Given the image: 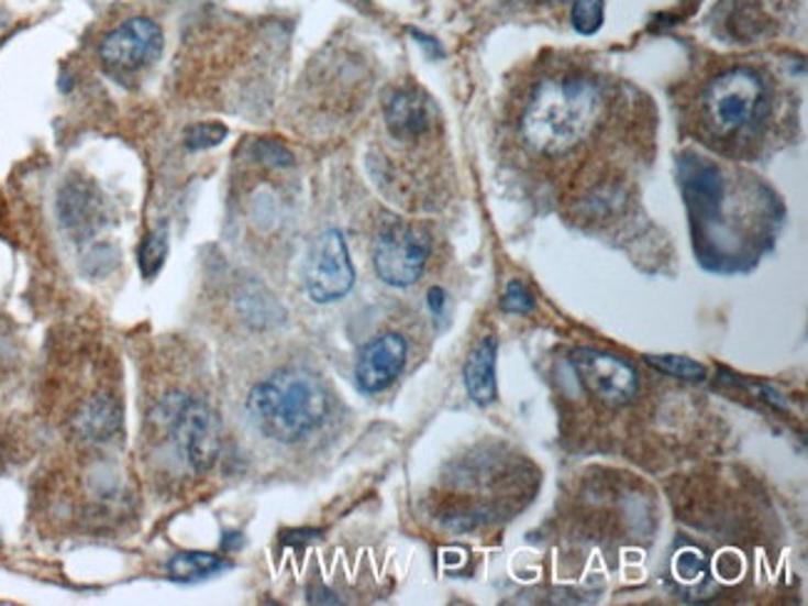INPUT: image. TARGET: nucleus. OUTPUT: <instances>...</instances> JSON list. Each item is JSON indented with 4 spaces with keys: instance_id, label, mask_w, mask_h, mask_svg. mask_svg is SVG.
Segmentation results:
<instances>
[{
    "instance_id": "2",
    "label": "nucleus",
    "mask_w": 808,
    "mask_h": 606,
    "mask_svg": "<svg viewBox=\"0 0 808 606\" xmlns=\"http://www.w3.org/2000/svg\"><path fill=\"white\" fill-rule=\"evenodd\" d=\"M246 410L264 436L297 442L326 418L329 396L313 373L284 368L252 388Z\"/></svg>"
},
{
    "instance_id": "9",
    "label": "nucleus",
    "mask_w": 808,
    "mask_h": 606,
    "mask_svg": "<svg viewBox=\"0 0 808 606\" xmlns=\"http://www.w3.org/2000/svg\"><path fill=\"white\" fill-rule=\"evenodd\" d=\"M408 345L403 335L384 333L361 351L356 361V386L364 393H381L403 371Z\"/></svg>"
},
{
    "instance_id": "22",
    "label": "nucleus",
    "mask_w": 808,
    "mask_h": 606,
    "mask_svg": "<svg viewBox=\"0 0 808 606\" xmlns=\"http://www.w3.org/2000/svg\"><path fill=\"white\" fill-rule=\"evenodd\" d=\"M532 306V294L528 291V286L522 282H510L506 294H502V311L508 313H530Z\"/></svg>"
},
{
    "instance_id": "14",
    "label": "nucleus",
    "mask_w": 808,
    "mask_h": 606,
    "mask_svg": "<svg viewBox=\"0 0 808 606\" xmlns=\"http://www.w3.org/2000/svg\"><path fill=\"white\" fill-rule=\"evenodd\" d=\"M118 422L120 412L115 408V403L98 396L80 408L78 418H75V430L88 440H104L118 430Z\"/></svg>"
},
{
    "instance_id": "20",
    "label": "nucleus",
    "mask_w": 808,
    "mask_h": 606,
    "mask_svg": "<svg viewBox=\"0 0 808 606\" xmlns=\"http://www.w3.org/2000/svg\"><path fill=\"white\" fill-rule=\"evenodd\" d=\"M674 574H677V580L687 582V584L705 580V574H707L705 554L691 550V547L682 550L677 557H674Z\"/></svg>"
},
{
    "instance_id": "17",
    "label": "nucleus",
    "mask_w": 808,
    "mask_h": 606,
    "mask_svg": "<svg viewBox=\"0 0 808 606\" xmlns=\"http://www.w3.org/2000/svg\"><path fill=\"white\" fill-rule=\"evenodd\" d=\"M167 258V232L150 234L140 246V268L147 278L155 276Z\"/></svg>"
},
{
    "instance_id": "23",
    "label": "nucleus",
    "mask_w": 808,
    "mask_h": 606,
    "mask_svg": "<svg viewBox=\"0 0 808 606\" xmlns=\"http://www.w3.org/2000/svg\"><path fill=\"white\" fill-rule=\"evenodd\" d=\"M445 294L441 291V288H431V291H428V306H431V309L435 311V313H439L441 309H443V304H445V298H443Z\"/></svg>"
},
{
    "instance_id": "13",
    "label": "nucleus",
    "mask_w": 808,
    "mask_h": 606,
    "mask_svg": "<svg viewBox=\"0 0 808 606\" xmlns=\"http://www.w3.org/2000/svg\"><path fill=\"white\" fill-rule=\"evenodd\" d=\"M496 359L498 345L492 335H485L475 349L471 351L468 361H465L463 378L468 396L478 403V406H490L498 398V378H496Z\"/></svg>"
},
{
    "instance_id": "4",
    "label": "nucleus",
    "mask_w": 808,
    "mask_h": 606,
    "mask_svg": "<svg viewBox=\"0 0 808 606\" xmlns=\"http://www.w3.org/2000/svg\"><path fill=\"white\" fill-rule=\"evenodd\" d=\"M356 272L351 264L348 246L339 229H326L311 244L307 266H303V284L311 301L334 304L354 288Z\"/></svg>"
},
{
    "instance_id": "5",
    "label": "nucleus",
    "mask_w": 808,
    "mask_h": 606,
    "mask_svg": "<svg viewBox=\"0 0 808 606\" xmlns=\"http://www.w3.org/2000/svg\"><path fill=\"white\" fill-rule=\"evenodd\" d=\"M431 256V236L413 224H391L376 239L374 268L388 286H411Z\"/></svg>"
},
{
    "instance_id": "15",
    "label": "nucleus",
    "mask_w": 808,
    "mask_h": 606,
    "mask_svg": "<svg viewBox=\"0 0 808 606\" xmlns=\"http://www.w3.org/2000/svg\"><path fill=\"white\" fill-rule=\"evenodd\" d=\"M222 557L207 554V552H187V554H175L167 564V572L177 582H189V580H204L224 570Z\"/></svg>"
},
{
    "instance_id": "11",
    "label": "nucleus",
    "mask_w": 808,
    "mask_h": 606,
    "mask_svg": "<svg viewBox=\"0 0 808 606\" xmlns=\"http://www.w3.org/2000/svg\"><path fill=\"white\" fill-rule=\"evenodd\" d=\"M58 214L63 227L68 229L73 236L85 239L95 234L102 224V199L98 197L88 181L73 179L63 185L58 195Z\"/></svg>"
},
{
    "instance_id": "16",
    "label": "nucleus",
    "mask_w": 808,
    "mask_h": 606,
    "mask_svg": "<svg viewBox=\"0 0 808 606\" xmlns=\"http://www.w3.org/2000/svg\"><path fill=\"white\" fill-rule=\"evenodd\" d=\"M646 363L667 375H674L679 381H705L707 368L697 361L687 359V355H646Z\"/></svg>"
},
{
    "instance_id": "1",
    "label": "nucleus",
    "mask_w": 808,
    "mask_h": 606,
    "mask_svg": "<svg viewBox=\"0 0 808 606\" xmlns=\"http://www.w3.org/2000/svg\"><path fill=\"white\" fill-rule=\"evenodd\" d=\"M602 92L587 78H550L532 92L522 114V137L540 155H565L597 124Z\"/></svg>"
},
{
    "instance_id": "6",
    "label": "nucleus",
    "mask_w": 808,
    "mask_h": 606,
    "mask_svg": "<svg viewBox=\"0 0 808 606\" xmlns=\"http://www.w3.org/2000/svg\"><path fill=\"white\" fill-rule=\"evenodd\" d=\"M162 51V31L152 18H130L100 43L104 67L115 75H135L155 63Z\"/></svg>"
},
{
    "instance_id": "3",
    "label": "nucleus",
    "mask_w": 808,
    "mask_h": 606,
    "mask_svg": "<svg viewBox=\"0 0 808 606\" xmlns=\"http://www.w3.org/2000/svg\"><path fill=\"white\" fill-rule=\"evenodd\" d=\"M764 102V82L749 67L721 73L701 95V112L709 130L719 137H731L756 118Z\"/></svg>"
},
{
    "instance_id": "8",
    "label": "nucleus",
    "mask_w": 808,
    "mask_h": 606,
    "mask_svg": "<svg viewBox=\"0 0 808 606\" xmlns=\"http://www.w3.org/2000/svg\"><path fill=\"white\" fill-rule=\"evenodd\" d=\"M173 430L185 463L195 473H209L220 455L214 412L202 400H182L173 412Z\"/></svg>"
},
{
    "instance_id": "19",
    "label": "nucleus",
    "mask_w": 808,
    "mask_h": 606,
    "mask_svg": "<svg viewBox=\"0 0 808 606\" xmlns=\"http://www.w3.org/2000/svg\"><path fill=\"white\" fill-rule=\"evenodd\" d=\"M226 137V128L220 122H197L185 132V144L187 150L199 152V150H209L217 147L222 140Z\"/></svg>"
},
{
    "instance_id": "10",
    "label": "nucleus",
    "mask_w": 808,
    "mask_h": 606,
    "mask_svg": "<svg viewBox=\"0 0 808 606\" xmlns=\"http://www.w3.org/2000/svg\"><path fill=\"white\" fill-rule=\"evenodd\" d=\"M679 177L694 214L701 219L715 217L721 207V197H724L721 172L707 159L687 157L679 165Z\"/></svg>"
},
{
    "instance_id": "12",
    "label": "nucleus",
    "mask_w": 808,
    "mask_h": 606,
    "mask_svg": "<svg viewBox=\"0 0 808 606\" xmlns=\"http://www.w3.org/2000/svg\"><path fill=\"white\" fill-rule=\"evenodd\" d=\"M384 118L396 140H418L431 128V102L418 90H396L384 104Z\"/></svg>"
},
{
    "instance_id": "7",
    "label": "nucleus",
    "mask_w": 808,
    "mask_h": 606,
    "mask_svg": "<svg viewBox=\"0 0 808 606\" xmlns=\"http://www.w3.org/2000/svg\"><path fill=\"white\" fill-rule=\"evenodd\" d=\"M573 368L583 386L607 406H627L637 396V373L627 361L595 349H577Z\"/></svg>"
},
{
    "instance_id": "21",
    "label": "nucleus",
    "mask_w": 808,
    "mask_h": 606,
    "mask_svg": "<svg viewBox=\"0 0 808 606\" xmlns=\"http://www.w3.org/2000/svg\"><path fill=\"white\" fill-rule=\"evenodd\" d=\"M254 157L264 162L269 167H291L294 165V155L289 152L287 144H281L279 140H259L254 144Z\"/></svg>"
},
{
    "instance_id": "18",
    "label": "nucleus",
    "mask_w": 808,
    "mask_h": 606,
    "mask_svg": "<svg viewBox=\"0 0 808 606\" xmlns=\"http://www.w3.org/2000/svg\"><path fill=\"white\" fill-rule=\"evenodd\" d=\"M605 21V3L602 0H577L573 8V25L577 33L595 35Z\"/></svg>"
}]
</instances>
